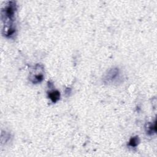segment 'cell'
Here are the masks:
<instances>
[{"label": "cell", "mask_w": 157, "mask_h": 157, "mask_svg": "<svg viewBox=\"0 0 157 157\" xmlns=\"http://www.w3.org/2000/svg\"><path fill=\"white\" fill-rule=\"evenodd\" d=\"M48 97L53 102H57L60 98V93L57 90H54L48 93Z\"/></svg>", "instance_id": "3"}, {"label": "cell", "mask_w": 157, "mask_h": 157, "mask_svg": "<svg viewBox=\"0 0 157 157\" xmlns=\"http://www.w3.org/2000/svg\"><path fill=\"white\" fill-rule=\"evenodd\" d=\"M44 78L43 75V68L40 66L37 65L34 68V72L31 73L30 79L34 83L40 82Z\"/></svg>", "instance_id": "1"}, {"label": "cell", "mask_w": 157, "mask_h": 157, "mask_svg": "<svg viewBox=\"0 0 157 157\" xmlns=\"http://www.w3.org/2000/svg\"><path fill=\"white\" fill-rule=\"evenodd\" d=\"M139 142V139L138 136H135V137L131 138V139L129 140V145L131 147H134L138 145Z\"/></svg>", "instance_id": "4"}, {"label": "cell", "mask_w": 157, "mask_h": 157, "mask_svg": "<svg viewBox=\"0 0 157 157\" xmlns=\"http://www.w3.org/2000/svg\"><path fill=\"white\" fill-rule=\"evenodd\" d=\"M119 75V70L118 68H113L111 69L104 78V82L106 83L113 82L118 78Z\"/></svg>", "instance_id": "2"}]
</instances>
